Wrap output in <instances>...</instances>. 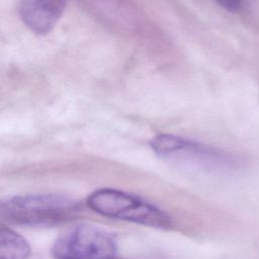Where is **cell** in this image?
<instances>
[{
    "label": "cell",
    "mask_w": 259,
    "mask_h": 259,
    "mask_svg": "<svg viewBox=\"0 0 259 259\" xmlns=\"http://www.w3.org/2000/svg\"><path fill=\"white\" fill-rule=\"evenodd\" d=\"M65 5L66 0H21L19 14L29 29L46 34L54 28Z\"/></svg>",
    "instance_id": "obj_4"
},
{
    "label": "cell",
    "mask_w": 259,
    "mask_h": 259,
    "mask_svg": "<svg viewBox=\"0 0 259 259\" xmlns=\"http://www.w3.org/2000/svg\"><path fill=\"white\" fill-rule=\"evenodd\" d=\"M52 254L56 259H113L116 244L106 231L81 224L60 234L54 242Z\"/></svg>",
    "instance_id": "obj_3"
},
{
    "label": "cell",
    "mask_w": 259,
    "mask_h": 259,
    "mask_svg": "<svg viewBox=\"0 0 259 259\" xmlns=\"http://www.w3.org/2000/svg\"><path fill=\"white\" fill-rule=\"evenodd\" d=\"M29 254V244L21 235L0 227V259H27Z\"/></svg>",
    "instance_id": "obj_5"
},
{
    "label": "cell",
    "mask_w": 259,
    "mask_h": 259,
    "mask_svg": "<svg viewBox=\"0 0 259 259\" xmlns=\"http://www.w3.org/2000/svg\"><path fill=\"white\" fill-rule=\"evenodd\" d=\"M79 211L77 201L53 193L17 195L0 203L1 215L6 221L21 226H54L70 221Z\"/></svg>",
    "instance_id": "obj_1"
},
{
    "label": "cell",
    "mask_w": 259,
    "mask_h": 259,
    "mask_svg": "<svg viewBox=\"0 0 259 259\" xmlns=\"http://www.w3.org/2000/svg\"><path fill=\"white\" fill-rule=\"evenodd\" d=\"M219 5L228 11L236 12L242 6V0H214Z\"/></svg>",
    "instance_id": "obj_6"
},
{
    "label": "cell",
    "mask_w": 259,
    "mask_h": 259,
    "mask_svg": "<svg viewBox=\"0 0 259 259\" xmlns=\"http://www.w3.org/2000/svg\"><path fill=\"white\" fill-rule=\"evenodd\" d=\"M93 211L107 218L126 221L155 229L172 228L171 218L155 204L131 193L112 188H101L87 197Z\"/></svg>",
    "instance_id": "obj_2"
}]
</instances>
